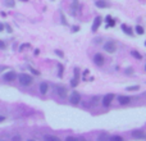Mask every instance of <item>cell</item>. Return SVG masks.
Wrapping results in <instances>:
<instances>
[{"instance_id":"obj_7","label":"cell","mask_w":146,"mask_h":141,"mask_svg":"<svg viewBox=\"0 0 146 141\" xmlns=\"http://www.w3.org/2000/svg\"><path fill=\"white\" fill-rule=\"evenodd\" d=\"M94 62H95V64L96 65H103L104 64V56L101 55V54H95V56H94Z\"/></svg>"},{"instance_id":"obj_36","label":"cell","mask_w":146,"mask_h":141,"mask_svg":"<svg viewBox=\"0 0 146 141\" xmlns=\"http://www.w3.org/2000/svg\"><path fill=\"white\" fill-rule=\"evenodd\" d=\"M4 119H5V118H4V117H0V121H4Z\"/></svg>"},{"instance_id":"obj_10","label":"cell","mask_w":146,"mask_h":141,"mask_svg":"<svg viewBox=\"0 0 146 141\" xmlns=\"http://www.w3.org/2000/svg\"><path fill=\"white\" fill-rule=\"evenodd\" d=\"M132 136L135 139H146V133L144 131H133L132 132Z\"/></svg>"},{"instance_id":"obj_27","label":"cell","mask_w":146,"mask_h":141,"mask_svg":"<svg viewBox=\"0 0 146 141\" xmlns=\"http://www.w3.org/2000/svg\"><path fill=\"white\" fill-rule=\"evenodd\" d=\"M29 71H31V72H32V73H33V75H36V76H37V75H40V72H38V71H36V69H33V68H32V67H29Z\"/></svg>"},{"instance_id":"obj_5","label":"cell","mask_w":146,"mask_h":141,"mask_svg":"<svg viewBox=\"0 0 146 141\" xmlns=\"http://www.w3.org/2000/svg\"><path fill=\"white\" fill-rule=\"evenodd\" d=\"M55 92L60 96L61 99H64V98H67V88L65 87H63V86H57L55 87Z\"/></svg>"},{"instance_id":"obj_3","label":"cell","mask_w":146,"mask_h":141,"mask_svg":"<svg viewBox=\"0 0 146 141\" xmlns=\"http://www.w3.org/2000/svg\"><path fill=\"white\" fill-rule=\"evenodd\" d=\"M69 100H71V104H73V105L80 104V101H81V94H78L77 91H73L71 94V98H69Z\"/></svg>"},{"instance_id":"obj_1","label":"cell","mask_w":146,"mask_h":141,"mask_svg":"<svg viewBox=\"0 0 146 141\" xmlns=\"http://www.w3.org/2000/svg\"><path fill=\"white\" fill-rule=\"evenodd\" d=\"M19 84L22 86H29L32 84V77L27 73H22V75H19Z\"/></svg>"},{"instance_id":"obj_18","label":"cell","mask_w":146,"mask_h":141,"mask_svg":"<svg viewBox=\"0 0 146 141\" xmlns=\"http://www.w3.org/2000/svg\"><path fill=\"white\" fill-rule=\"evenodd\" d=\"M135 31H136V33H138V35H144L145 33V31H144V27L142 26H136V28H135Z\"/></svg>"},{"instance_id":"obj_32","label":"cell","mask_w":146,"mask_h":141,"mask_svg":"<svg viewBox=\"0 0 146 141\" xmlns=\"http://www.w3.org/2000/svg\"><path fill=\"white\" fill-rule=\"evenodd\" d=\"M4 28H5L4 25H3V23H0V32H3V31H4Z\"/></svg>"},{"instance_id":"obj_8","label":"cell","mask_w":146,"mask_h":141,"mask_svg":"<svg viewBox=\"0 0 146 141\" xmlns=\"http://www.w3.org/2000/svg\"><path fill=\"white\" fill-rule=\"evenodd\" d=\"M118 101H119L120 105H127V104L131 103V99L128 98V96H123V95H120V96H118Z\"/></svg>"},{"instance_id":"obj_40","label":"cell","mask_w":146,"mask_h":141,"mask_svg":"<svg viewBox=\"0 0 146 141\" xmlns=\"http://www.w3.org/2000/svg\"><path fill=\"white\" fill-rule=\"evenodd\" d=\"M145 69H146V65H145Z\"/></svg>"},{"instance_id":"obj_13","label":"cell","mask_w":146,"mask_h":141,"mask_svg":"<svg viewBox=\"0 0 146 141\" xmlns=\"http://www.w3.org/2000/svg\"><path fill=\"white\" fill-rule=\"evenodd\" d=\"M122 29H123V31H124L127 35H129V36H132V35H133L132 28H131V27H127V25H122Z\"/></svg>"},{"instance_id":"obj_30","label":"cell","mask_w":146,"mask_h":141,"mask_svg":"<svg viewBox=\"0 0 146 141\" xmlns=\"http://www.w3.org/2000/svg\"><path fill=\"white\" fill-rule=\"evenodd\" d=\"M78 29H80V27H78V26H73V27H72V31H73V32L78 31Z\"/></svg>"},{"instance_id":"obj_26","label":"cell","mask_w":146,"mask_h":141,"mask_svg":"<svg viewBox=\"0 0 146 141\" xmlns=\"http://www.w3.org/2000/svg\"><path fill=\"white\" fill-rule=\"evenodd\" d=\"M65 141H78L76 137H73V136H68L67 139H65Z\"/></svg>"},{"instance_id":"obj_17","label":"cell","mask_w":146,"mask_h":141,"mask_svg":"<svg viewBox=\"0 0 146 141\" xmlns=\"http://www.w3.org/2000/svg\"><path fill=\"white\" fill-rule=\"evenodd\" d=\"M44 141H60L57 136H53V135H48L45 139H44Z\"/></svg>"},{"instance_id":"obj_29","label":"cell","mask_w":146,"mask_h":141,"mask_svg":"<svg viewBox=\"0 0 146 141\" xmlns=\"http://www.w3.org/2000/svg\"><path fill=\"white\" fill-rule=\"evenodd\" d=\"M29 46V44H23V45L19 48V50H23V49H25V48H28Z\"/></svg>"},{"instance_id":"obj_28","label":"cell","mask_w":146,"mask_h":141,"mask_svg":"<svg viewBox=\"0 0 146 141\" xmlns=\"http://www.w3.org/2000/svg\"><path fill=\"white\" fill-rule=\"evenodd\" d=\"M88 69H86V71H83V80H86V77H87V75H88Z\"/></svg>"},{"instance_id":"obj_23","label":"cell","mask_w":146,"mask_h":141,"mask_svg":"<svg viewBox=\"0 0 146 141\" xmlns=\"http://www.w3.org/2000/svg\"><path fill=\"white\" fill-rule=\"evenodd\" d=\"M126 90L127 91H136V90H138V86H128V87H126Z\"/></svg>"},{"instance_id":"obj_19","label":"cell","mask_w":146,"mask_h":141,"mask_svg":"<svg viewBox=\"0 0 146 141\" xmlns=\"http://www.w3.org/2000/svg\"><path fill=\"white\" fill-rule=\"evenodd\" d=\"M109 141H124V140H123V137H122V136H118V135H114V136H110Z\"/></svg>"},{"instance_id":"obj_31","label":"cell","mask_w":146,"mask_h":141,"mask_svg":"<svg viewBox=\"0 0 146 141\" xmlns=\"http://www.w3.org/2000/svg\"><path fill=\"white\" fill-rule=\"evenodd\" d=\"M4 48H5V44L3 41H0V49H4Z\"/></svg>"},{"instance_id":"obj_6","label":"cell","mask_w":146,"mask_h":141,"mask_svg":"<svg viewBox=\"0 0 146 141\" xmlns=\"http://www.w3.org/2000/svg\"><path fill=\"white\" fill-rule=\"evenodd\" d=\"M100 25H101V17H96L95 19H94V23H92V32H96L97 31V28L100 27Z\"/></svg>"},{"instance_id":"obj_21","label":"cell","mask_w":146,"mask_h":141,"mask_svg":"<svg viewBox=\"0 0 146 141\" xmlns=\"http://www.w3.org/2000/svg\"><path fill=\"white\" fill-rule=\"evenodd\" d=\"M131 54H132V56H135L136 59H141L142 58V55L138 53V51H136V50H133V51H131Z\"/></svg>"},{"instance_id":"obj_4","label":"cell","mask_w":146,"mask_h":141,"mask_svg":"<svg viewBox=\"0 0 146 141\" xmlns=\"http://www.w3.org/2000/svg\"><path fill=\"white\" fill-rule=\"evenodd\" d=\"M114 99V94H108V95H105L104 98H103V105L105 107V108H108L112 104V100Z\"/></svg>"},{"instance_id":"obj_22","label":"cell","mask_w":146,"mask_h":141,"mask_svg":"<svg viewBox=\"0 0 146 141\" xmlns=\"http://www.w3.org/2000/svg\"><path fill=\"white\" fill-rule=\"evenodd\" d=\"M10 141H22V137H21V135H14V136H12Z\"/></svg>"},{"instance_id":"obj_38","label":"cell","mask_w":146,"mask_h":141,"mask_svg":"<svg viewBox=\"0 0 146 141\" xmlns=\"http://www.w3.org/2000/svg\"><path fill=\"white\" fill-rule=\"evenodd\" d=\"M22 1H28V0H22Z\"/></svg>"},{"instance_id":"obj_24","label":"cell","mask_w":146,"mask_h":141,"mask_svg":"<svg viewBox=\"0 0 146 141\" xmlns=\"http://www.w3.org/2000/svg\"><path fill=\"white\" fill-rule=\"evenodd\" d=\"M5 5L6 6H14V1L13 0H5Z\"/></svg>"},{"instance_id":"obj_11","label":"cell","mask_w":146,"mask_h":141,"mask_svg":"<svg viewBox=\"0 0 146 141\" xmlns=\"http://www.w3.org/2000/svg\"><path fill=\"white\" fill-rule=\"evenodd\" d=\"M95 5L97 6V8H108L110 4L108 1H104V0H97V1H95Z\"/></svg>"},{"instance_id":"obj_12","label":"cell","mask_w":146,"mask_h":141,"mask_svg":"<svg viewBox=\"0 0 146 141\" xmlns=\"http://www.w3.org/2000/svg\"><path fill=\"white\" fill-rule=\"evenodd\" d=\"M48 90H49L48 84H46V82L40 84V92H41V94H46V92H48Z\"/></svg>"},{"instance_id":"obj_37","label":"cell","mask_w":146,"mask_h":141,"mask_svg":"<svg viewBox=\"0 0 146 141\" xmlns=\"http://www.w3.org/2000/svg\"><path fill=\"white\" fill-rule=\"evenodd\" d=\"M27 141H36V140H27Z\"/></svg>"},{"instance_id":"obj_33","label":"cell","mask_w":146,"mask_h":141,"mask_svg":"<svg viewBox=\"0 0 146 141\" xmlns=\"http://www.w3.org/2000/svg\"><path fill=\"white\" fill-rule=\"evenodd\" d=\"M126 73H127V75H132V68L127 69V71H126Z\"/></svg>"},{"instance_id":"obj_39","label":"cell","mask_w":146,"mask_h":141,"mask_svg":"<svg viewBox=\"0 0 146 141\" xmlns=\"http://www.w3.org/2000/svg\"><path fill=\"white\" fill-rule=\"evenodd\" d=\"M145 46H146V41H145Z\"/></svg>"},{"instance_id":"obj_25","label":"cell","mask_w":146,"mask_h":141,"mask_svg":"<svg viewBox=\"0 0 146 141\" xmlns=\"http://www.w3.org/2000/svg\"><path fill=\"white\" fill-rule=\"evenodd\" d=\"M55 54H57L58 56H60V58H63V56H64L63 51H60V50H55Z\"/></svg>"},{"instance_id":"obj_14","label":"cell","mask_w":146,"mask_h":141,"mask_svg":"<svg viewBox=\"0 0 146 141\" xmlns=\"http://www.w3.org/2000/svg\"><path fill=\"white\" fill-rule=\"evenodd\" d=\"M57 67H58V77L61 78L63 77V73H64V68H63V65H61L60 63H58Z\"/></svg>"},{"instance_id":"obj_2","label":"cell","mask_w":146,"mask_h":141,"mask_svg":"<svg viewBox=\"0 0 146 141\" xmlns=\"http://www.w3.org/2000/svg\"><path fill=\"white\" fill-rule=\"evenodd\" d=\"M104 50L108 51L109 54H114L117 51V45H115L114 41H108L104 44Z\"/></svg>"},{"instance_id":"obj_20","label":"cell","mask_w":146,"mask_h":141,"mask_svg":"<svg viewBox=\"0 0 146 141\" xmlns=\"http://www.w3.org/2000/svg\"><path fill=\"white\" fill-rule=\"evenodd\" d=\"M77 85H78V77L74 76V77L71 80V86H72V87H76Z\"/></svg>"},{"instance_id":"obj_9","label":"cell","mask_w":146,"mask_h":141,"mask_svg":"<svg viewBox=\"0 0 146 141\" xmlns=\"http://www.w3.org/2000/svg\"><path fill=\"white\" fill-rule=\"evenodd\" d=\"M15 72H6V73H4V80L5 81H13V80H15Z\"/></svg>"},{"instance_id":"obj_35","label":"cell","mask_w":146,"mask_h":141,"mask_svg":"<svg viewBox=\"0 0 146 141\" xmlns=\"http://www.w3.org/2000/svg\"><path fill=\"white\" fill-rule=\"evenodd\" d=\"M38 54H40V50L36 49V50H35V55H38Z\"/></svg>"},{"instance_id":"obj_34","label":"cell","mask_w":146,"mask_h":141,"mask_svg":"<svg viewBox=\"0 0 146 141\" xmlns=\"http://www.w3.org/2000/svg\"><path fill=\"white\" fill-rule=\"evenodd\" d=\"M5 27H6V29H8V32H12V28H10V26H8V25H6Z\"/></svg>"},{"instance_id":"obj_16","label":"cell","mask_w":146,"mask_h":141,"mask_svg":"<svg viewBox=\"0 0 146 141\" xmlns=\"http://www.w3.org/2000/svg\"><path fill=\"white\" fill-rule=\"evenodd\" d=\"M106 22H108V26H109V27H114V26H115V21H114L110 16L106 17Z\"/></svg>"},{"instance_id":"obj_15","label":"cell","mask_w":146,"mask_h":141,"mask_svg":"<svg viewBox=\"0 0 146 141\" xmlns=\"http://www.w3.org/2000/svg\"><path fill=\"white\" fill-rule=\"evenodd\" d=\"M109 136H108V133H101V135H99L97 137V141H109Z\"/></svg>"}]
</instances>
